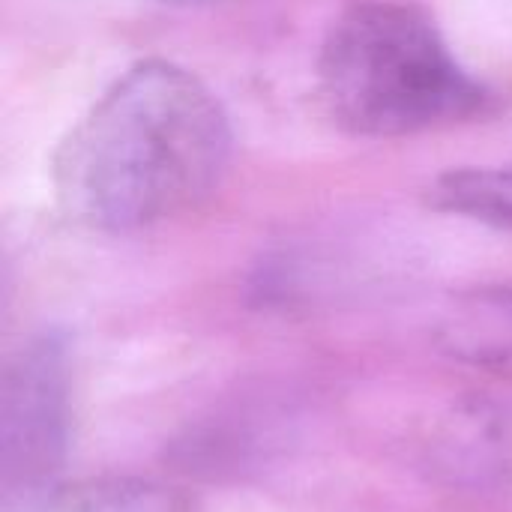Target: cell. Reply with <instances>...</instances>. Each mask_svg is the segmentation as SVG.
<instances>
[{"label":"cell","instance_id":"2","mask_svg":"<svg viewBox=\"0 0 512 512\" xmlns=\"http://www.w3.org/2000/svg\"><path fill=\"white\" fill-rule=\"evenodd\" d=\"M318 96L357 138H405L483 117L495 93L411 0H348L318 51Z\"/></svg>","mask_w":512,"mask_h":512},{"label":"cell","instance_id":"6","mask_svg":"<svg viewBox=\"0 0 512 512\" xmlns=\"http://www.w3.org/2000/svg\"><path fill=\"white\" fill-rule=\"evenodd\" d=\"M438 342L459 363L512 381V288L459 297L438 327Z\"/></svg>","mask_w":512,"mask_h":512},{"label":"cell","instance_id":"8","mask_svg":"<svg viewBox=\"0 0 512 512\" xmlns=\"http://www.w3.org/2000/svg\"><path fill=\"white\" fill-rule=\"evenodd\" d=\"M159 3H180V6H207V3H225V0H159Z\"/></svg>","mask_w":512,"mask_h":512},{"label":"cell","instance_id":"7","mask_svg":"<svg viewBox=\"0 0 512 512\" xmlns=\"http://www.w3.org/2000/svg\"><path fill=\"white\" fill-rule=\"evenodd\" d=\"M429 204L501 231H512V165L453 168L429 186Z\"/></svg>","mask_w":512,"mask_h":512},{"label":"cell","instance_id":"1","mask_svg":"<svg viewBox=\"0 0 512 512\" xmlns=\"http://www.w3.org/2000/svg\"><path fill=\"white\" fill-rule=\"evenodd\" d=\"M216 93L171 60H138L69 126L54 162L57 204L81 225L129 234L198 207L231 162Z\"/></svg>","mask_w":512,"mask_h":512},{"label":"cell","instance_id":"4","mask_svg":"<svg viewBox=\"0 0 512 512\" xmlns=\"http://www.w3.org/2000/svg\"><path fill=\"white\" fill-rule=\"evenodd\" d=\"M432 471L465 489L512 483V408L492 399H468L444 417L429 444Z\"/></svg>","mask_w":512,"mask_h":512},{"label":"cell","instance_id":"5","mask_svg":"<svg viewBox=\"0 0 512 512\" xmlns=\"http://www.w3.org/2000/svg\"><path fill=\"white\" fill-rule=\"evenodd\" d=\"M3 512H195L192 498L144 477H87L3 495Z\"/></svg>","mask_w":512,"mask_h":512},{"label":"cell","instance_id":"3","mask_svg":"<svg viewBox=\"0 0 512 512\" xmlns=\"http://www.w3.org/2000/svg\"><path fill=\"white\" fill-rule=\"evenodd\" d=\"M69 447V354L57 333L21 345L0 381L3 495L57 480Z\"/></svg>","mask_w":512,"mask_h":512}]
</instances>
